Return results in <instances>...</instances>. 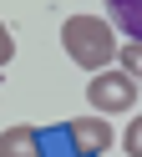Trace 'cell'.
Here are the masks:
<instances>
[{"mask_svg": "<svg viewBox=\"0 0 142 157\" xmlns=\"http://www.w3.org/2000/svg\"><path fill=\"white\" fill-rule=\"evenodd\" d=\"M61 46L81 71H107L117 61V36H112V25L101 15H71L61 25Z\"/></svg>", "mask_w": 142, "mask_h": 157, "instance_id": "1", "label": "cell"}, {"mask_svg": "<svg viewBox=\"0 0 142 157\" xmlns=\"http://www.w3.org/2000/svg\"><path fill=\"white\" fill-rule=\"evenodd\" d=\"M117 56H122V71H127L132 81H142V41H127Z\"/></svg>", "mask_w": 142, "mask_h": 157, "instance_id": "7", "label": "cell"}, {"mask_svg": "<svg viewBox=\"0 0 142 157\" xmlns=\"http://www.w3.org/2000/svg\"><path fill=\"white\" fill-rule=\"evenodd\" d=\"M122 142H127V157H142V117H132V122H127Z\"/></svg>", "mask_w": 142, "mask_h": 157, "instance_id": "8", "label": "cell"}, {"mask_svg": "<svg viewBox=\"0 0 142 157\" xmlns=\"http://www.w3.org/2000/svg\"><path fill=\"white\" fill-rule=\"evenodd\" d=\"M36 157H91V152H81L71 122H51L36 132Z\"/></svg>", "mask_w": 142, "mask_h": 157, "instance_id": "3", "label": "cell"}, {"mask_svg": "<svg viewBox=\"0 0 142 157\" xmlns=\"http://www.w3.org/2000/svg\"><path fill=\"white\" fill-rule=\"evenodd\" d=\"M10 56H15V41H10V31H5V25H0V66H5Z\"/></svg>", "mask_w": 142, "mask_h": 157, "instance_id": "9", "label": "cell"}, {"mask_svg": "<svg viewBox=\"0 0 142 157\" xmlns=\"http://www.w3.org/2000/svg\"><path fill=\"white\" fill-rule=\"evenodd\" d=\"M71 132H76L81 152H91V157H101V152L112 147V127L101 122V117H76V122H71Z\"/></svg>", "mask_w": 142, "mask_h": 157, "instance_id": "4", "label": "cell"}, {"mask_svg": "<svg viewBox=\"0 0 142 157\" xmlns=\"http://www.w3.org/2000/svg\"><path fill=\"white\" fill-rule=\"evenodd\" d=\"M112 21L122 25V36H132V41H142V0H107Z\"/></svg>", "mask_w": 142, "mask_h": 157, "instance_id": "5", "label": "cell"}, {"mask_svg": "<svg viewBox=\"0 0 142 157\" xmlns=\"http://www.w3.org/2000/svg\"><path fill=\"white\" fill-rule=\"evenodd\" d=\"M36 132L41 127H10V132H0V157H36Z\"/></svg>", "mask_w": 142, "mask_h": 157, "instance_id": "6", "label": "cell"}, {"mask_svg": "<svg viewBox=\"0 0 142 157\" xmlns=\"http://www.w3.org/2000/svg\"><path fill=\"white\" fill-rule=\"evenodd\" d=\"M86 101L97 106V112H107V117H122V112L137 106V81H132L122 66H117V71L107 66V71H97L86 81Z\"/></svg>", "mask_w": 142, "mask_h": 157, "instance_id": "2", "label": "cell"}]
</instances>
